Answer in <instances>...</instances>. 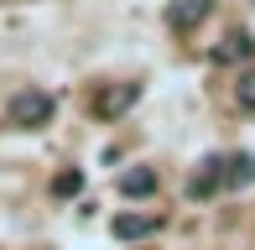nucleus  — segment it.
<instances>
[{
  "instance_id": "f257e3e1",
  "label": "nucleus",
  "mask_w": 255,
  "mask_h": 250,
  "mask_svg": "<svg viewBox=\"0 0 255 250\" xmlns=\"http://www.w3.org/2000/svg\"><path fill=\"white\" fill-rule=\"evenodd\" d=\"M52 120V94L47 89H21V94H10L5 105V125H16V130H37V125Z\"/></svg>"
},
{
  "instance_id": "f03ea898",
  "label": "nucleus",
  "mask_w": 255,
  "mask_h": 250,
  "mask_svg": "<svg viewBox=\"0 0 255 250\" xmlns=\"http://www.w3.org/2000/svg\"><path fill=\"white\" fill-rule=\"evenodd\" d=\"M156 214H115V240H146V235H156Z\"/></svg>"
},
{
  "instance_id": "7ed1b4c3",
  "label": "nucleus",
  "mask_w": 255,
  "mask_h": 250,
  "mask_svg": "<svg viewBox=\"0 0 255 250\" xmlns=\"http://www.w3.org/2000/svg\"><path fill=\"white\" fill-rule=\"evenodd\" d=\"M203 16H208V0H172L167 5V26L172 31H193Z\"/></svg>"
},
{
  "instance_id": "20e7f679",
  "label": "nucleus",
  "mask_w": 255,
  "mask_h": 250,
  "mask_svg": "<svg viewBox=\"0 0 255 250\" xmlns=\"http://www.w3.org/2000/svg\"><path fill=\"white\" fill-rule=\"evenodd\" d=\"M219 183H224V156H208V162L198 167V172H193L188 193H193V198H208V193H214Z\"/></svg>"
},
{
  "instance_id": "39448f33",
  "label": "nucleus",
  "mask_w": 255,
  "mask_h": 250,
  "mask_svg": "<svg viewBox=\"0 0 255 250\" xmlns=\"http://www.w3.org/2000/svg\"><path fill=\"white\" fill-rule=\"evenodd\" d=\"M141 99V84H120V89H104L99 94V115H125V110Z\"/></svg>"
},
{
  "instance_id": "423d86ee",
  "label": "nucleus",
  "mask_w": 255,
  "mask_h": 250,
  "mask_svg": "<svg viewBox=\"0 0 255 250\" xmlns=\"http://www.w3.org/2000/svg\"><path fill=\"white\" fill-rule=\"evenodd\" d=\"M250 52H255V42L245 37V31H229V37L214 47V63H245Z\"/></svg>"
},
{
  "instance_id": "0eeeda50",
  "label": "nucleus",
  "mask_w": 255,
  "mask_h": 250,
  "mask_svg": "<svg viewBox=\"0 0 255 250\" xmlns=\"http://www.w3.org/2000/svg\"><path fill=\"white\" fill-rule=\"evenodd\" d=\"M120 193H125V198H146V193H156V167H130V172L120 177Z\"/></svg>"
},
{
  "instance_id": "6e6552de",
  "label": "nucleus",
  "mask_w": 255,
  "mask_h": 250,
  "mask_svg": "<svg viewBox=\"0 0 255 250\" xmlns=\"http://www.w3.org/2000/svg\"><path fill=\"white\" fill-rule=\"evenodd\" d=\"M224 183H229V188H250V183H255V156H250V151H240V156H229V162H224Z\"/></svg>"
},
{
  "instance_id": "1a4fd4ad",
  "label": "nucleus",
  "mask_w": 255,
  "mask_h": 250,
  "mask_svg": "<svg viewBox=\"0 0 255 250\" xmlns=\"http://www.w3.org/2000/svg\"><path fill=\"white\" fill-rule=\"evenodd\" d=\"M235 105L245 110V115H255V68H245V73H240V84H235Z\"/></svg>"
},
{
  "instance_id": "9d476101",
  "label": "nucleus",
  "mask_w": 255,
  "mask_h": 250,
  "mask_svg": "<svg viewBox=\"0 0 255 250\" xmlns=\"http://www.w3.org/2000/svg\"><path fill=\"white\" fill-rule=\"evenodd\" d=\"M52 193H57V198H78V193H84V177H78V172H57Z\"/></svg>"
}]
</instances>
